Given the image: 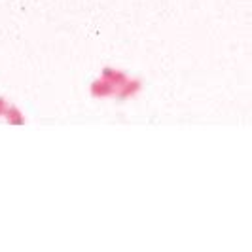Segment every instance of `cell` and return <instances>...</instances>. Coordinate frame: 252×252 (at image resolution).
<instances>
[{
	"instance_id": "6da1fadb",
	"label": "cell",
	"mask_w": 252,
	"mask_h": 252,
	"mask_svg": "<svg viewBox=\"0 0 252 252\" xmlns=\"http://www.w3.org/2000/svg\"><path fill=\"white\" fill-rule=\"evenodd\" d=\"M116 91H118V88L114 86L112 82H108V80H104V78H101V80H95L93 84H91V95L93 97H110V95H116Z\"/></svg>"
},
{
	"instance_id": "7a4b0ae2",
	"label": "cell",
	"mask_w": 252,
	"mask_h": 252,
	"mask_svg": "<svg viewBox=\"0 0 252 252\" xmlns=\"http://www.w3.org/2000/svg\"><path fill=\"white\" fill-rule=\"evenodd\" d=\"M4 118H6V122L12 124V126H23V124H25V116L21 114V110H19L17 106H13V104H8V108H6V112H4Z\"/></svg>"
},
{
	"instance_id": "3957f363",
	"label": "cell",
	"mask_w": 252,
	"mask_h": 252,
	"mask_svg": "<svg viewBox=\"0 0 252 252\" xmlns=\"http://www.w3.org/2000/svg\"><path fill=\"white\" fill-rule=\"evenodd\" d=\"M139 89H140L139 80H133V82H129V80H127L126 84L118 89V93H116V95H118L120 99H127V97H133L135 93H139Z\"/></svg>"
},
{
	"instance_id": "277c9868",
	"label": "cell",
	"mask_w": 252,
	"mask_h": 252,
	"mask_svg": "<svg viewBox=\"0 0 252 252\" xmlns=\"http://www.w3.org/2000/svg\"><path fill=\"white\" fill-rule=\"evenodd\" d=\"M6 108H8V102H6V99H4V97H0V118H4Z\"/></svg>"
}]
</instances>
